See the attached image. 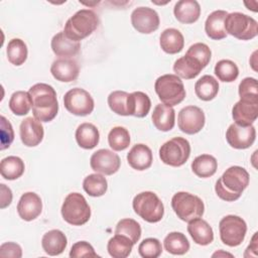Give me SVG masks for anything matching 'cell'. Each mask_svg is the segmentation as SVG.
<instances>
[{
    "instance_id": "obj_1",
    "label": "cell",
    "mask_w": 258,
    "mask_h": 258,
    "mask_svg": "<svg viewBox=\"0 0 258 258\" xmlns=\"http://www.w3.org/2000/svg\"><path fill=\"white\" fill-rule=\"evenodd\" d=\"M28 94L34 118L40 122L52 121L58 112L55 90L48 84L37 83L30 87Z\"/></svg>"
},
{
    "instance_id": "obj_2",
    "label": "cell",
    "mask_w": 258,
    "mask_h": 258,
    "mask_svg": "<svg viewBox=\"0 0 258 258\" xmlns=\"http://www.w3.org/2000/svg\"><path fill=\"white\" fill-rule=\"evenodd\" d=\"M250 175L248 171L238 165L226 169L222 176L217 180L215 191L217 196L226 202L237 201L245 188L248 186Z\"/></svg>"
},
{
    "instance_id": "obj_3",
    "label": "cell",
    "mask_w": 258,
    "mask_h": 258,
    "mask_svg": "<svg viewBox=\"0 0 258 258\" xmlns=\"http://www.w3.org/2000/svg\"><path fill=\"white\" fill-rule=\"evenodd\" d=\"M100 20L91 9H81L71 16L63 27V33L75 41H81L91 35L99 26Z\"/></svg>"
},
{
    "instance_id": "obj_4",
    "label": "cell",
    "mask_w": 258,
    "mask_h": 258,
    "mask_svg": "<svg viewBox=\"0 0 258 258\" xmlns=\"http://www.w3.org/2000/svg\"><path fill=\"white\" fill-rule=\"evenodd\" d=\"M154 90L162 104L173 107L181 103L185 98V89L179 77L166 74L158 77L154 84Z\"/></svg>"
},
{
    "instance_id": "obj_5",
    "label": "cell",
    "mask_w": 258,
    "mask_h": 258,
    "mask_svg": "<svg viewBox=\"0 0 258 258\" xmlns=\"http://www.w3.org/2000/svg\"><path fill=\"white\" fill-rule=\"evenodd\" d=\"M132 207L134 212L148 223H157L164 215V206L153 191L137 194L133 199Z\"/></svg>"
},
{
    "instance_id": "obj_6",
    "label": "cell",
    "mask_w": 258,
    "mask_h": 258,
    "mask_svg": "<svg viewBox=\"0 0 258 258\" xmlns=\"http://www.w3.org/2000/svg\"><path fill=\"white\" fill-rule=\"evenodd\" d=\"M60 212L63 220L73 226H82L91 218V208L79 192H71L64 198Z\"/></svg>"
},
{
    "instance_id": "obj_7",
    "label": "cell",
    "mask_w": 258,
    "mask_h": 258,
    "mask_svg": "<svg viewBox=\"0 0 258 258\" xmlns=\"http://www.w3.org/2000/svg\"><path fill=\"white\" fill-rule=\"evenodd\" d=\"M224 27L227 34L240 40H250L258 34L257 21L244 13H228L224 21Z\"/></svg>"
},
{
    "instance_id": "obj_8",
    "label": "cell",
    "mask_w": 258,
    "mask_h": 258,
    "mask_svg": "<svg viewBox=\"0 0 258 258\" xmlns=\"http://www.w3.org/2000/svg\"><path fill=\"white\" fill-rule=\"evenodd\" d=\"M171 208L177 218L187 223L196 218H201L205 212L204 202L198 196L186 191H178L173 195Z\"/></svg>"
},
{
    "instance_id": "obj_9",
    "label": "cell",
    "mask_w": 258,
    "mask_h": 258,
    "mask_svg": "<svg viewBox=\"0 0 258 258\" xmlns=\"http://www.w3.org/2000/svg\"><path fill=\"white\" fill-rule=\"evenodd\" d=\"M190 155V144L183 137H173L159 148V158L169 166L183 165Z\"/></svg>"
},
{
    "instance_id": "obj_10",
    "label": "cell",
    "mask_w": 258,
    "mask_h": 258,
    "mask_svg": "<svg viewBox=\"0 0 258 258\" xmlns=\"http://www.w3.org/2000/svg\"><path fill=\"white\" fill-rule=\"evenodd\" d=\"M221 241L229 246L236 247L243 243L246 233L247 224L239 216L228 215L222 218L219 223Z\"/></svg>"
},
{
    "instance_id": "obj_11",
    "label": "cell",
    "mask_w": 258,
    "mask_h": 258,
    "mask_svg": "<svg viewBox=\"0 0 258 258\" xmlns=\"http://www.w3.org/2000/svg\"><path fill=\"white\" fill-rule=\"evenodd\" d=\"M64 108L73 115H90L95 107L94 99L89 92L82 88H74L68 91L63 96Z\"/></svg>"
},
{
    "instance_id": "obj_12",
    "label": "cell",
    "mask_w": 258,
    "mask_h": 258,
    "mask_svg": "<svg viewBox=\"0 0 258 258\" xmlns=\"http://www.w3.org/2000/svg\"><path fill=\"white\" fill-rule=\"evenodd\" d=\"M205 122V113L197 106H186L182 108L177 116L179 130L188 135L199 133L204 128Z\"/></svg>"
},
{
    "instance_id": "obj_13",
    "label": "cell",
    "mask_w": 258,
    "mask_h": 258,
    "mask_svg": "<svg viewBox=\"0 0 258 258\" xmlns=\"http://www.w3.org/2000/svg\"><path fill=\"white\" fill-rule=\"evenodd\" d=\"M90 165L95 172L112 175L119 170L121 160L117 153L109 149H99L92 154Z\"/></svg>"
},
{
    "instance_id": "obj_14",
    "label": "cell",
    "mask_w": 258,
    "mask_h": 258,
    "mask_svg": "<svg viewBox=\"0 0 258 258\" xmlns=\"http://www.w3.org/2000/svg\"><path fill=\"white\" fill-rule=\"evenodd\" d=\"M159 23L158 13L152 8L140 6L131 13V24L140 33L149 34L154 32L158 29Z\"/></svg>"
},
{
    "instance_id": "obj_15",
    "label": "cell",
    "mask_w": 258,
    "mask_h": 258,
    "mask_svg": "<svg viewBox=\"0 0 258 258\" xmlns=\"http://www.w3.org/2000/svg\"><path fill=\"white\" fill-rule=\"evenodd\" d=\"M255 139L256 129L253 125L244 127L233 123L226 131V140L235 149H247L253 145Z\"/></svg>"
},
{
    "instance_id": "obj_16",
    "label": "cell",
    "mask_w": 258,
    "mask_h": 258,
    "mask_svg": "<svg viewBox=\"0 0 258 258\" xmlns=\"http://www.w3.org/2000/svg\"><path fill=\"white\" fill-rule=\"evenodd\" d=\"M19 133L22 143L27 147L38 145L42 141L44 135L41 122L32 117H27L21 121Z\"/></svg>"
},
{
    "instance_id": "obj_17",
    "label": "cell",
    "mask_w": 258,
    "mask_h": 258,
    "mask_svg": "<svg viewBox=\"0 0 258 258\" xmlns=\"http://www.w3.org/2000/svg\"><path fill=\"white\" fill-rule=\"evenodd\" d=\"M41 211L42 202L37 194L27 191L20 197L17 204V213L22 220L32 221L41 214Z\"/></svg>"
},
{
    "instance_id": "obj_18",
    "label": "cell",
    "mask_w": 258,
    "mask_h": 258,
    "mask_svg": "<svg viewBox=\"0 0 258 258\" xmlns=\"http://www.w3.org/2000/svg\"><path fill=\"white\" fill-rule=\"evenodd\" d=\"M50 73L56 81L70 83L78 79L80 68L75 59L59 57L51 63Z\"/></svg>"
},
{
    "instance_id": "obj_19",
    "label": "cell",
    "mask_w": 258,
    "mask_h": 258,
    "mask_svg": "<svg viewBox=\"0 0 258 258\" xmlns=\"http://www.w3.org/2000/svg\"><path fill=\"white\" fill-rule=\"evenodd\" d=\"M127 161L133 169L139 171L148 169L153 161L152 151L143 143L135 144L127 154Z\"/></svg>"
},
{
    "instance_id": "obj_20",
    "label": "cell",
    "mask_w": 258,
    "mask_h": 258,
    "mask_svg": "<svg viewBox=\"0 0 258 258\" xmlns=\"http://www.w3.org/2000/svg\"><path fill=\"white\" fill-rule=\"evenodd\" d=\"M232 117L240 126L252 125L258 117V103L238 101L232 108Z\"/></svg>"
},
{
    "instance_id": "obj_21",
    "label": "cell",
    "mask_w": 258,
    "mask_h": 258,
    "mask_svg": "<svg viewBox=\"0 0 258 258\" xmlns=\"http://www.w3.org/2000/svg\"><path fill=\"white\" fill-rule=\"evenodd\" d=\"M51 49L56 56L62 58H70L79 53L81 49V42L69 38L63 31L53 35L50 42Z\"/></svg>"
},
{
    "instance_id": "obj_22",
    "label": "cell",
    "mask_w": 258,
    "mask_h": 258,
    "mask_svg": "<svg viewBox=\"0 0 258 258\" xmlns=\"http://www.w3.org/2000/svg\"><path fill=\"white\" fill-rule=\"evenodd\" d=\"M204 69L205 67L198 58L187 53L177 58L173 63V72L175 75L185 80L196 78Z\"/></svg>"
},
{
    "instance_id": "obj_23",
    "label": "cell",
    "mask_w": 258,
    "mask_h": 258,
    "mask_svg": "<svg viewBox=\"0 0 258 258\" xmlns=\"http://www.w3.org/2000/svg\"><path fill=\"white\" fill-rule=\"evenodd\" d=\"M187 232L194 242L201 246H207L214 240V232L209 223L201 218L188 222Z\"/></svg>"
},
{
    "instance_id": "obj_24",
    "label": "cell",
    "mask_w": 258,
    "mask_h": 258,
    "mask_svg": "<svg viewBox=\"0 0 258 258\" xmlns=\"http://www.w3.org/2000/svg\"><path fill=\"white\" fill-rule=\"evenodd\" d=\"M173 14L177 21L190 24L200 18L201 6L196 0H179L174 5Z\"/></svg>"
},
{
    "instance_id": "obj_25",
    "label": "cell",
    "mask_w": 258,
    "mask_h": 258,
    "mask_svg": "<svg viewBox=\"0 0 258 258\" xmlns=\"http://www.w3.org/2000/svg\"><path fill=\"white\" fill-rule=\"evenodd\" d=\"M68 245V239L63 232L57 229L46 232L41 239L43 251L49 256H56L63 252Z\"/></svg>"
},
{
    "instance_id": "obj_26",
    "label": "cell",
    "mask_w": 258,
    "mask_h": 258,
    "mask_svg": "<svg viewBox=\"0 0 258 258\" xmlns=\"http://www.w3.org/2000/svg\"><path fill=\"white\" fill-rule=\"evenodd\" d=\"M152 123L159 131H170L175 124L174 109L165 104H157L151 115Z\"/></svg>"
},
{
    "instance_id": "obj_27",
    "label": "cell",
    "mask_w": 258,
    "mask_h": 258,
    "mask_svg": "<svg viewBox=\"0 0 258 258\" xmlns=\"http://www.w3.org/2000/svg\"><path fill=\"white\" fill-rule=\"evenodd\" d=\"M228 12L225 10L213 11L206 19L205 31L208 37L214 40H221L227 36L224 21Z\"/></svg>"
},
{
    "instance_id": "obj_28",
    "label": "cell",
    "mask_w": 258,
    "mask_h": 258,
    "mask_svg": "<svg viewBox=\"0 0 258 258\" xmlns=\"http://www.w3.org/2000/svg\"><path fill=\"white\" fill-rule=\"evenodd\" d=\"M151 108V101L147 94L137 91L130 93L127 98L128 116L137 118L145 117Z\"/></svg>"
},
{
    "instance_id": "obj_29",
    "label": "cell",
    "mask_w": 258,
    "mask_h": 258,
    "mask_svg": "<svg viewBox=\"0 0 258 258\" xmlns=\"http://www.w3.org/2000/svg\"><path fill=\"white\" fill-rule=\"evenodd\" d=\"M159 44L164 52L175 54L182 50L184 46V38L179 30L175 28H166L160 34Z\"/></svg>"
},
{
    "instance_id": "obj_30",
    "label": "cell",
    "mask_w": 258,
    "mask_h": 258,
    "mask_svg": "<svg viewBox=\"0 0 258 258\" xmlns=\"http://www.w3.org/2000/svg\"><path fill=\"white\" fill-rule=\"evenodd\" d=\"M75 137L80 147L84 149H93L99 143L100 133L94 124L86 122L78 126Z\"/></svg>"
},
{
    "instance_id": "obj_31",
    "label": "cell",
    "mask_w": 258,
    "mask_h": 258,
    "mask_svg": "<svg viewBox=\"0 0 258 258\" xmlns=\"http://www.w3.org/2000/svg\"><path fill=\"white\" fill-rule=\"evenodd\" d=\"M218 168L217 159L210 154H201L191 162L192 172L202 178L213 176Z\"/></svg>"
},
{
    "instance_id": "obj_32",
    "label": "cell",
    "mask_w": 258,
    "mask_h": 258,
    "mask_svg": "<svg viewBox=\"0 0 258 258\" xmlns=\"http://www.w3.org/2000/svg\"><path fill=\"white\" fill-rule=\"evenodd\" d=\"M195 92L200 100L206 102L211 101L219 92V83L214 77L205 75L197 81L195 85Z\"/></svg>"
},
{
    "instance_id": "obj_33",
    "label": "cell",
    "mask_w": 258,
    "mask_h": 258,
    "mask_svg": "<svg viewBox=\"0 0 258 258\" xmlns=\"http://www.w3.org/2000/svg\"><path fill=\"white\" fill-rule=\"evenodd\" d=\"M25 170L23 160L18 156H7L1 160L0 173L2 177L8 180L19 178Z\"/></svg>"
},
{
    "instance_id": "obj_34",
    "label": "cell",
    "mask_w": 258,
    "mask_h": 258,
    "mask_svg": "<svg viewBox=\"0 0 258 258\" xmlns=\"http://www.w3.org/2000/svg\"><path fill=\"white\" fill-rule=\"evenodd\" d=\"M132 241L121 234H115L107 244V250L113 258H126L130 255L133 247Z\"/></svg>"
},
{
    "instance_id": "obj_35",
    "label": "cell",
    "mask_w": 258,
    "mask_h": 258,
    "mask_svg": "<svg viewBox=\"0 0 258 258\" xmlns=\"http://www.w3.org/2000/svg\"><path fill=\"white\" fill-rule=\"evenodd\" d=\"M164 249L172 255H183L189 250V242L184 234L170 232L163 240Z\"/></svg>"
},
{
    "instance_id": "obj_36",
    "label": "cell",
    "mask_w": 258,
    "mask_h": 258,
    "mask_svg": "<svg viewBox=\"0 0 258 258\" xmlns=\"http://www.w3.org/2000/svg\"><path fill=\"white\" fill-rule=\"evenodd\" d=\"M84 190L91 197H102L108 188V182L104 175L96 172L89 174L83 181Z\"/></svg>"
},
{
    "instance_id": "obj_37",
    "label": "cell",
    "mask_w": 258,
    "mask_h": 258,
    "mask_svg": "<svg viewBox=\"0 0 258 258\" xmlns=\"http://www.w3.org/2000/svg\"><path fill=\"white\" fill-rule=\"evenodd\" d=\"M7 58L14 66H21L25 62L28 54L26 43L20 38H12L9 40L7 49Z\"/></svg>"
},
{
    "instance_id": "obj_38",
    "label": "cell",
    "mask_w": 258,
    "mask_h": 258,
    "mask_svg": "<svg viewBox=\"0 0 258 258\" xmlns=\"http://www.w3.org/2000/svg\"><path fill=\"white\" fill-rule=\"evenodd\" d=\"M9 109L17 116H24L28 114L31 109V99L28 92L16 91L14 92L9 100Z\"/></svg>"
},
{
    "instance_id": "obj_39",
    "label": "cell",
    "mask_w": 258,
    "mask_h": 258,
    "mask_svg": "<svg viewBox=\"0 0 258 258\" xmlns=\"http://www.w3.org/2000/svg\"><path fill=\"white\" fill-rule=\"evenodd\" d=\"M108 143L115 151L125 150L130 144L129 131L122 126L113 127L108 134Z\"/></svg>"
},
{
    "instance_id": "obj_40",
    "label": "cell",
    "mask_w": 258,
    "mask_h": 258,
    "mask_svg": "<svg viewBox=\"0 0 258 258\" xmlns=\"http://www.w3.org/2000/svg\"><path fill=\"white\" fill-rule=\"evenodd\" d=\"M217 78L225 83L234 82L239 76V69L237 64L230 59L219 60L214 69Z\"/></svg>"
},
{
    "instance_id": "obj_41",
    "label": "cell",
    "mask_w": 258,
    "mask_h": 258,
    "mask_svg": "<svg viewBox=\"0 0 258 258\" xmlns=\"http://www.w3.org/2000/svg\"><path fill=\"white\" fill-rule=\"evenodd\" d=\"M115 234L124 235L128 237L133 244H136L141 237V227L139 223L133 219H122L116 225Z\"/></svg>"
},
{
    "instance_id": "obj_42",
    "label": "cell",
    "mask_w": 258,
    "mask_h": 258,
    "mask_svg": "<svg viewBox=\"0 0 258 258\" xmlns=\"http://www.w3.org/2000/svg\"><path fill=\"white\" fill-rule=\"evenodd\" d=\"M238 93L240 96V100L251 103H258L257 80L251 77L243 79L239 84Z\"/></svg>"
},
{
    "instance_id": "obj_43",
    "label": "cell",
    "mask_w": 258,
    "mask_h": 258,
    "mask_svg": "<svg viewBox=\"0 0 258 258\" xmlns=\"http://www.w3.org/2000/svg\"><path fill=\"white\" fill-rule=\"evenodd\" d=\"M128 93L125 91H114L109 94L107 102L111 111L121 116H128L127 98Z\"/></svg>"
},
{
    "instance_id": "obj_44",
    "label": "cell",
    "mask_w": 258,
    "mask_h": 258,
    "mask_svg": "<svg viewBox=\"0 0 258 258\" xmlns=\"http://www.w3.org/2000/svg\"><path fill=\"white\" fill-rule=\"evenodd\" d=\"M138 253L143 258H157L162 253V246L156 238H146L138 246Z\"/></svg>"
},
{
    "instance_id": "obj_45",
    "label": "cell",
    "mask_w": 258,
    "mask_h": 258,
    "mask_svg": "<svg viewBox=\"0 0 258 258\" xmlns=\"http://www.w3.org/2000/svg\"><path fill=\"white\" fill-rule=\"evenodd\" d=\"M185 53L190 54V55L195 56L196 58H198L203 63V66L205 68L209 64L211 57H212V51H211L210 47L206 43H203V42L194 43L192 45H190L188 47V49L186 50Z\"/></svg>"
},
{
    "instance_id": "obj_46",
    "label": "cell",
    "mask_w": 258,
    "mask_h": 258,
    "mask_svg": "<svg viewBox=\"0 0 258 258\" xmlns=\"http://www.w3.org/2000/svg\"><path fill=\"white\" fill-rule=\"evenodd\" d=\"M98 254L95 252L93 246L86 241L76 242L70 251V257L82 258V257H97Z\"/></svg>"
},
{
    "instance_id": "obj_47",
    "label": "cell",
    "mask_w": 258,
    "mask_h": 258,
    "mask_svg": "<svg viewBox=\"0 0 258 258\" xmlns=\"http://www.w3.org/2000/svg\"><path fill=\"white\" fill-rule=\"evenodd\" d=\"M0 125V139H1V150L8 148L14 140V131L11 123L4 117L1 116Z\"/></svg>"
},
{
    "instance_id": "obj_48",
    "label": "cell",
    "mask_w": 258,
    "mask_h": 258,
    "mask_svg": "<svg viewBox=\"0 0 258 258\" xmlns=\"http://www.w3.org/2000/svg\"><path fill=\"white\" fill-rule=\"evenodd\" d=\"M0 256L1 257L20 258L22 256V249L16 243L6 242L0 246Z\"/></svg>"
},
{
    "instance_id": "obj_49",
    "label": "cell",
    "mask_w": 258,
    "mask_h": 258,
    "mask_svg": "<svg viewBox=\"0 0 258 258\" xmlns=\"http://www.w3.org/2000/svg\"><path fill=\"white\" fill-rule=\"evenodd\" d=\"M0 189H1V202H0V208L5 209L8 207L11 202H12V191L9 187H7L4 183L0 184Z\"/></svg>"
}]
</instances>
